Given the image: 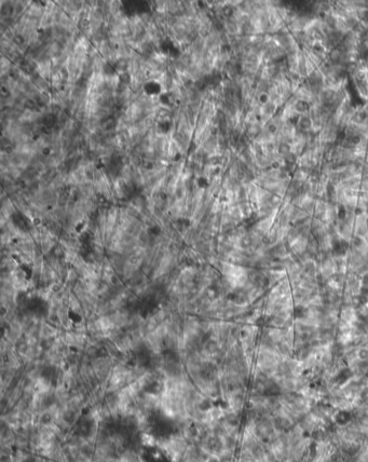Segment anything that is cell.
Wrapping results in <instances>:
<instances>
[{"label": "cell", "instance_id": "cell-5", "mask_svg": "<svg viewBox=\"0 0 368 462\" xmlns=\"http://www.w3.org/2000/svg\"><path fill=\"white\" fill-rule=\"evenodd\" d=\"M232 13H234V11H232V8L231 7H225L224 9V14L226 16H230Z\"/></svg>", "mask_w": 368, "mask_h": 462}, {"label": "cell", "instance_id": "cell-6", "mask_svg": "<svg viewBox=\"0 0 368 462\" xmlns=\"http://www.w3.org/2000/svg\"><path fill=\"white\" fill-rule=\"evenodd\" d=\"M12 150H13V147H11V148H10V151H11V153H12ZM7 151H8V154H9V145L7 146Z\"/></svg>", "mask_w": 368, "mask_h": 462}, {"label": "cell", "instance_id": "cell-4", "mask_svg": "<svg viewBox=\"0 0 368 462\" xmlns=\"http://www.w3.org/2000/svg\"><path fill=\"white\" fill-rule=\"evenodd\" d=\"M130 75L129 74H122L120 75V80H121V83L123 84H128L130 83Z\"/></svg>", "mask_w": 368, "mask_h": 462}, {"label": "cell", "instance_id": "cell-3", "mask_svg": "<svg viewBox=\"0 0 368 462\" xmlns=\"http://www.w3.org/2000/svg\"><path fill=\"white\" fill-rule=\"evenodd\" d=\"M24 106L27 108V109H34L36 107V103L32 100H26L24 103Z\"/></svg>", "mask_w": 368, "mask_h": 462}, {"label": "cell", "instance_id": "cell-2", "mask_svg": "<svg viewBox=\"0 0 368 462\" xmlns=\"http://www.w3.org/2000/svg\"><path fill=\"white\" fill-rule=\"evenodd\" d=\"M112 126H113V119L112 118L106 119V120H104V122H103V124H102L103 129H105V130L110 129Z\"/></svg>", "mask_w": 368, "mask_h": 462}, {"label": "cell", "instance_id": "cell-1", "mask_svg": "<svg viewBox=\"0 0 368 462\" xmlns=\"http://www.w3.org/2000/svg\"><path fill=\"white\" fill-rule=\"evenodd\" d=\"M356 354H358V358L360 361L368 360V348L366 347L358 348V352H356Z\"/></svg>", "mask_w": 368, "mask_h": 462}]
</instances>
